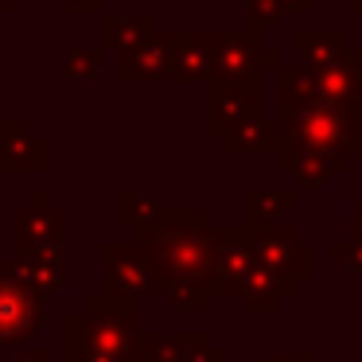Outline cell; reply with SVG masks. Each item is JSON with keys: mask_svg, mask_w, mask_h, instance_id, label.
<instances>
[{"mask_svg": "<svg viewBox=\"0 0 362 362\" xmlns=\"http://www.w3.org/2000/svg\"><path fill=\"white\" fill-rule=\"evenodd\" d=\"M40 323V312H35V300L28 296L24 288H8L0 284V339H28L32 327Z\"/></svg>", "mask_w": 362, "mask_h": 362, "instance_id": "6da1fadb", "label": "cell"}]
</instances>
